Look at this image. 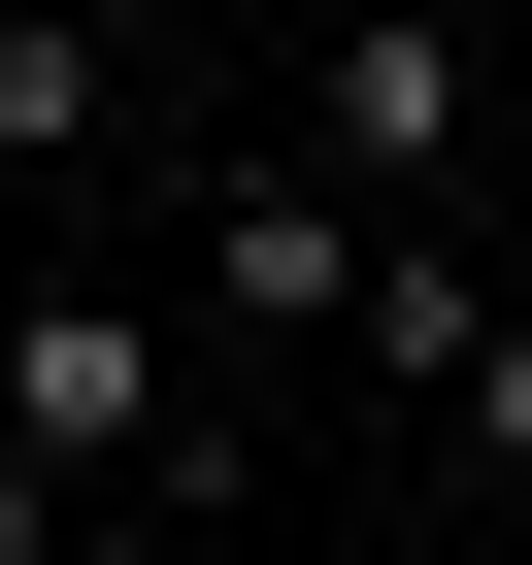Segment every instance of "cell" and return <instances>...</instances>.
Returning <instances> with one entry per match:
<instances>
[{
	"instance_id": "8992f818",
	"label": "cell",
	"mask_w": 532,
	"mask_h": 565,
	"mask_svg": "<svg viewBox=\"0 0 532 565\" xmlns=\"http://www.w3.org/2000/svg\"><path fill=\"white\" fill-rule=\"evenodd\" d=\"M433 433H466V466H499V499H532V300H499V333H466V366H433Z\"/></svg>"
},
{
	"instance_id": "6da1fadb",
	"label": "cell",
	"mask_w": 532,
	"mask_h": 565,
	"mask_svg": "<svg viewBox=\"0 0 532 565\" xmlns=\"http://www.w3.org/2000/svg\"><path fill=\"white\" fill-rule=\"evenodd\" d=\"M0 466H67V499H167L200 532V366H167V300H134V266H0Z\"/></svg>"
},
{
	"instance_id": "7a4b0ae2",
	"label": "cell",
	"mask_w": 532,
	"mask_h": 565,
	"mask_svg": "<svg viewBox=\"0 0 532 565\" xmlns=\"http://www.w3.org/2000/svg\"><path fill=\"white\" fill-rule=\"evenodd\" d=\"M300 167H333L366 233H433V200L499 167V67H466V0H300Z\"/></svg>"
},
{
	"instance_id": "5b68a950",
	"label": "cell",
	"mask_w": 532,
	"mask_h": 565,
	"mask_svg": "<svg viewBox=\"0 0 532 565\" xmlns=\"http://www.w3.org/2000/svg\"><path fill=\"white\" fill-rule=\"evenodd\" d=\"M0 565H200L167 499H67V466H0Z\"/></svg>"
},
{
	"instance_id": "3957f363",
	"label": "cell",
	"mask_w": 532,
	"mask_h": 565,
	"mask_svg": "<svg viewBox=\"0 0 532 565\" xmlns=\"http://www.w3.org/2000/svg\"><path fill=\"white\" fill-rule=\"evenodd\" d=\"M134 167V34H100V0H0V233H67Z\"/></svg>"
},
{
	"instance_id": "277c9868",
	"label": "cell",
	"mask_w": 532,
	"mask_h": 565,
	"mask_svg": "<svg viewBox=\"0 0 532 565\" xmlns=\"http://www.w3.org/2000/svg\"><path fill=\"white\" fill-rule=\"evenodd\" d=\"M200 266H233V333H366V266H400V233H366L333 167H233V200H200Z\"/></svg>"
}]
</instances>
